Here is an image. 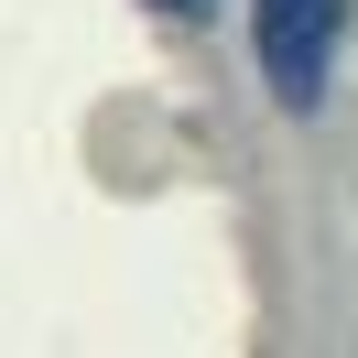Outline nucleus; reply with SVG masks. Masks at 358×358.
<instances>
[{"label": "nucleus", "instance_id": "obj_2", "mask_svg": "<svg viewBox=\"0 0 358 358\" xmlns=\"http://www.w3.org/2000/svg\"><path fill=\"white\" fill-rule=\"evenodd\" d=\"M152 11H174V22H206V11H217V0H152Z\"/></svg>", "mask_w": 358, "mask_h": 358}, {"label": "nucleus", "instance_id": "obj_1", "mask_svg": "<svg viewBox=\"0 0 358 358\" xmlns=\"http://www.w3.org/2000/svg\"><path fill=\"white\" fill-rule=\"evenodd\" d=\"M348 22H358V0H250V55H261V87L282 98L293 120L326 109Z\"/></svg>", "mask_w": 358, "mask_h": 358}]
</instances>
